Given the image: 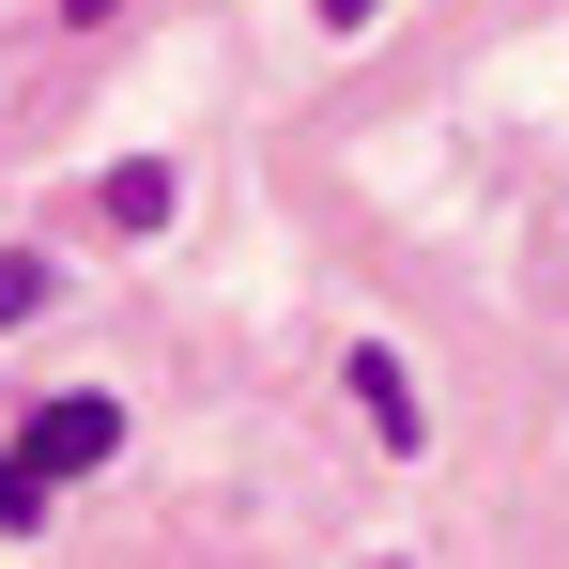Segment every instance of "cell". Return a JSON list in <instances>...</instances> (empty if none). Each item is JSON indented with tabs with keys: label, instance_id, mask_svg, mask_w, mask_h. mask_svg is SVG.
<instances>
[{
	"label": "cell",
	"instance_id": "cell-1",
	"mask_svg": "<svg viewBox=\"0 0 569 569\" xmlns=\"http://www.w3.org/2000/svg\"><path fill=\"white\" fill-rule=\"evenodd\" d=\"M108 447H123V400H93V385H62V400H31V431H16V462L47 477V492H62V477H93Z\"/></svg>",
	"mask_w": 569,
	"mask_h": 569
},
{
	"label": "cell",
	"instance_id": "cell-2",
	"mask_svg": "<svg viewBox=\"0 0 569 569\" xmlns=\"http://www.w3.org/2000/svg\"><path fill=\"white\" fill-rule=\"evenodd\" d=\"M93 216H108V231H170V170H154V154H123V170L93 186Z\"/></svg>",
	"mask_w": 569,
	"mask_h": 569
},
{
	"label": "cell",
	"instance_id": "cell-3",
	"mask_svg": "<svg viewBox=\"0 0 569 569\" xmlns=\"http://www.w3.org/2000/svg\"><path fill=\"white\" fill-rule=\"evenodd\" d=\"M355 400H370L385 447H416V385H400V355H355Z\"/></svg>",
	"mask_w": 569,
	"mask_h": 569
},
{
	"label": "cell",
	"instance_id": "cell-4",
	"mask_svg": "<svg viewBox=\"0 0 569 569\" xmlns=\"http://www.w3.org/2000/svg\"><path fill=\"white\" fill-rule=\"evenodd\" d=\"M31 523H47V477H31L16 447H0V539H31Z\"/></svg>",
	"mask_w": 569,
	"mask_h": 569
},
{
	"label": "cell",
	"instance_id": "cell-5",
	"mask_svg": "<svg viewBox=\"0 0 569 569\" xmlns=\"http://www.w3.org/2000/svg\"><path fill=\"white\" fill-rule=\"evenodd\" d=\"M31 308H47V262H31V247H0V323H31Z\"/></svg>",
	"mask_w": 569,
	"mask_h": 569
},
{
	"label": "cell",
	"instance_id": "cell-6",
	"mask_svg": "<svg viewBox=\"0 0 569 569\" xmlns=\"http://www.w3.org/2000/svg\"><path fill=\"white\" fill-rule=\"evenodd\" d=\"M370 16H385V0H323V31H370Z\"/></svg>",
	"mask_w": 569,
	"mask_h": 569
},
{
	"label": "cell",
	"instance_id": "cell-7",
	"mask_svg": "<svg viewBox=\"0 0 569 569\" xmlns=\"http://www.w3.org/2000/svg\"><path fill=\"white\" fill-rule=\"evenodd\" d=\"M62 16H78V31H93V16H123V0H62Z\"/></svg>",
	"mask_w": 569,
	"mask_h": 569
}]
</instances>
